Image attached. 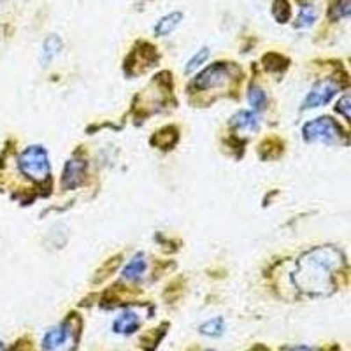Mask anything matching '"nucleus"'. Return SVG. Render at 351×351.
<instances>
[{"label": "nucleus", "mask_w": 351, "mask_h": 351, "mask_svg": "<svg viewBox=\"0 0 351 351\" xmlns=\"http://www.w3.org/2000/svg\"><path fill=\"white\" fill-rule=\"evenodd\" d=\"M208 58H209V49H208V48L199 49V51H197L195 55H193L192 58H190V62H188V65H186V72H193V71H197V69H199L200 65L204 64V62L208 60Z\"/></svg>", "instance_id": "17"}, {"label": "nucleus", "mask_w": 351, "mask_h": 351, "mask_svg": "<svg viewBox=\"0 0 351 351\" xmlns=\"http://www.w3.org/2000/svg\"><path fill=\"white\" fill-rule=\"evenodd\" d=\"M337 92H339V86H337V83H334L332 80L318 81V83L311 88V92L307 93L306 99H304L302 109L322 108V106L328 104V102L337 95Z\"/></svg>", "instance_id": "6"}, {"label": "nucleus", "mask_w": 351, "mask_h": 351, "mask_svg": "<svg viewBox=\"0 0 351 351\" xmlns=\"http://www.w3.org/2000/svg\"><path fill=\"white\" fill-rule=\"evenodd\" d=\"M272 12H274V18L280 23H287L291 16L290 5H288L287 0H274V8H272Z\"/></svg>", "instance_id": "16"}, {"label": "nucleus", "mask_w": 351, "mask_h": 351, "mask_svg": "<svg viewBox=\"0 0 351 351\" xmlns=\"http://www.w3.org/2000/svg\"><path fill=\"white\" fill-rule=\"evenodd\" d=\"M0 2H5V0H0Z\"/></svg>", "instance_id": "22"}, {"label": "nucleus", "mask_w": 351, "mask_h": 351, "mask_svg": "<svg viewBox=\"0 0 351 351\" xmlns=\"http://www.w3.org/2000/svg\"><path fill=\"white\" fill-rule=\"evenodd\" d=\"M208 351H213V350H208Z\"/></svg>", "instance_id": "23"}, {"label": "nucleus", "mask_w": 351, "mask_h": 351, "mask_svg": "<svg viewBox=\"0 0 351 351\" xmlns=\"http://www.w3.org/2000/svg\"><path fill=\"white\" fill-rule=\"evenodd\" d=\"M337 112H341V114L346 118V120H350V97H343V99L337 102Z\"/></svg>", "instance_id": "18"}, {"label": "nucleus", "mask_w": 351, "mask_h": 351, "mask_svg": "<svg viewBox=\"0 0 351 351\" xmlns=\"http://www.w3.org/2000/svg\"><path fill=\"white\" fill-rule=\"evenodd\" d=\"M183 21V12L180 11H174L171 12V14H167V16L160 18L158 23L155 25V34L158 37H165L169 36V34H172L176 30V28L180 27V23Z\"/></svg>", "instance_id": "12"}, {"label": "nucleus", "mask_w": 351, "mask_h": 351, "mask_svg": "<svg viewBox=\"0 0 351 351\" xmlns=\"http://www.w3.org/2000/svg\"><path fill=\"white\" fill-rule=\"evenodd\" d=\"M316 18H318V11H316L315 5H304L299 12V18H297V21H295V27L297 28L311 27V25L316 21Z\"/></svg>", "instance_id": "15"}, {"label": "nucleus", "mask_w": 351, "mask_h": 351, "mask_svg": "<svg viewBox=\"0 0 351 351\" xmlns=\"http://www.w3.org/2000/svg\"><path fill=\"white\" fill-rule=\"evenodd\" d=\"M20 171L32 181L43 183L49 178L51 165H49L48 152L43 146H28L18 158Z\"/></svg>", "instance_id": "2"}, {"label": "nucleus", "mask_w": 351, "mask_h": 351, "mask_svg": "<svg viewBox=\"0 0 351 351\" xmlns=\"http://www.w3.org/2000/svg\"><path fill=\"white\" fill-rule=\"evenodd\" d=\"M62 48H64V43H62L60 36L56 34H51L44 39L43 43V51H40V64L49 65L56 56L60 55Z\"/></svg>", "instance_id": "9"}, {"label": "nucleus", "mask_w": 351, "mask_h": 351, "mask_svg": "<svg viewBox=\"0 0 351 351\" xmlns=\"http://www.w3.org/2000/svg\"><path fill=\"white\" fill-rule=\"evenodd\" d=\"M230 125L237 132H256L260 127V120L255 111H241L232 118Z\"/></svg>", "instance_id": "11"}, {"label": "nucleus", "mask_w": 351, "mask_h": 351, "mask_svg": "<svg viewBox=\"0 0 351 351\" xmlns=\"http://www.w3.org/2000/svg\"><path fill=\"white\" fill-rule=\"evenodd\" d=\"M236 72L237 69L232 64L216 62L211 67H208L206 71L200 72L195 80V86L199 88V90H211V88L221 86V84H225L227 81H230Z\"/></svg>", "instance_id": "5"}, {"label": "nucleus", "mask_w": 351, "mask_h": 351, "mask_svg": "<svg viewBox=\"0 0 351 351\" xmlns=\"http://www.w3.org/2000/svg\"><path fill=\"white\" fill-rule=\"evenodd\" d=\"M146 269H148L146 255H144V253H137V255L125 265L123 278L127 281H139L141 278L146 274Z\"/></svg>", "instance_id": "10"}, {"label": "nucleus", "mask_w": 351, "mask_h": 351, "mask_svg": "<svg viewBox=\"0 0 351 351\" xmlns=\"http://www.w3.org/2000/svg\"><path fill=\"white\" fill-rule=\"evenodd\" d=\"M302 136L304 141H307V143L339 144L344 141L343 128L328 116H322V118H316L313 121H307L302 128Z\"/></svg>", "instance_id": "3"}, {"label": "nucleus", "mask_w": 351, "mask_h": 351, "mask_svg": "<svg viewBox=\"0 0 351 351\" xmlns=\"http://www.w3.org/2000/svg\"><path fill=\"white\" fill-rule=\"evenodd\" d=\"M225 332V319L221 316L218 318H213L206 324L200 325V334L204 335H211V337H219V335Z\"/></svg>", "instance_id": "14"}, {"label": "nucleus", "mask_w": 351, "mask_h": 351, "mask_svg": "<svg viewBox=\"0 0 351 351\" xmlns=\"http://www.w3.org/2000/svg\"><path fill=\"white\" fill-rule=\"evenodd\" d=\"M285 351H315V350L309 346H293V348H287Z\"/></svg>", "instance_id": "20"}, {"label": "nucleus", "mask_w": 351, "mask_h": 351, "mask_svg": "<svg viewBox=\"0 0 351 351\" xmlns=\"http://www.w3.org/2000/svg\"><path fill=\"white\" fill-rule=\"evenodd\" d=\"M76 332L71 319L49 328L43 337V351H69L71 346H74L72 343H76V337H74Z\"/></svg>", "instance_id": "4"}, {"label": "nucleus", "mask_w": 351, "mask_h": 351, "mask_svg": "<svg viewBox=\"0 0 351 351\" xmlns=\"http://www.w3.org/2000/svg\"><path fill=\"white\" fill-rule=\"evenodd\" d=\"M335 11H337L339 18H348V14H350V0H339L337 5H335Z\"/></svg>", "instance_id": "19"}, {"label": "nucleus", "mask_w": 351, "mask_h": 351, "mask_svg": "<svg viewBox=\"0 0 351 351\" xmlns=\"http://www.w3.org/2000/svg\"><path fill=\"white\" fill-rule=\"evenodd\" d=\"M247 100H250V104H252L255 112L263 111V109L267 108V95H265V92L260 86H252V90L247 93Z\"/></svg>", "instance_id": "13"}, {"label": "nucleus", "mask_w": 351, "mask_h": 351, "mask_svg": "<svg viewBox=\"0 0 351 351\" xmlns=\"http://www.w3.org/2000/svg\"><path fill=\"white\" fill-rule=\"evenodd\" d=\"M139 325H141L139 315H137L136 311L128 309V311L121 313V315L112 322V330H114L116 334L128 335V334H134V332L139 328Z\"/></svg>", "instance_id": "8"}, {"label": "nucleus", "mask_w": 351, "mask_h": 351, "mask_svg": "<svg viewBox=\"0 0 351 351\" xmlns=\"http://www.w3.org/2000/svg\"><path fill=\"white\" fill-rule=\"evenodd\" d=\"M86 174V162L83 158H71L65 164L64 176H62V186L65 190H74L80 186Z\"/></svg>", "instance_id": "7"}, {"label": "nucleus", "mask_w": 351, "mask_h": 351, "mask_svg": "<svg viewBox=\"0 0 351 351\" xmlns=\"http://www.w3.org/2000/svg\"><path fill=\"white\" fill-rule=\"evenodd\" d=\"M343 265L344 256L337 247L316 246L297 260L291 281L307 295H328L334 291V278Z\"/></svg>", "instance_id": "1"}, {"label": "nucleus", "mask_w": 351, "mask_h": 351, "mask_svg": "<svg viewBox=\"0 0 351 351\" xmlns=\"http://www.w3.org/2000/svg\"><path fill=\"white\" fill-rule=\"evenodd\" d=\"M0 351H4V344L0 343Z\"/></svg>", "instance_id": "21"}]
</instances>
